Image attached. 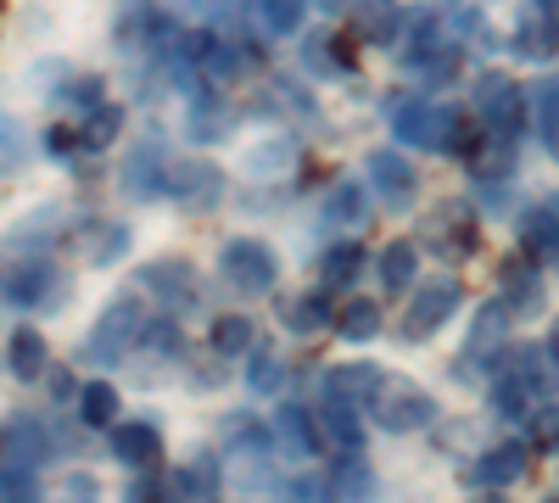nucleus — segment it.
Masks as SVG:
<instances>
[{
    "instance_id": "obj_1",
    "label": "nucleus",
    "mask_w": 559,
    "mask_h": 503,
    "mask_svg": "<svg viewBox=\"0 0 559 503\" xmlns=\"http://www.w3.org/2000/svg\"><path fill=\"white\" fill-rule=\"evenodd\" d=\"M218 274L236 297H263L274 286V274H280V258L258 236H229L224 252H218Z\"/></svg>"
},
{
    "instance_id": "obj_2",
    "label": "nucleus",
    "mask_w": 559,
    "mask_h": 503,
    "mask_svg": "<svg viewBox=\"0 0 559 503\" xmlns=\"http://www.w3.org/2000/svg\"><path fill=\"white\" fill-rule=\"evenodd\" d=\"M543 386H548V381H543V358H537V347H515L509 370L492 381V408H498V420H532Z\"/></svg>"
},
{
    "instance_id": "obj_3",
    "label": "nucleus",
    "mask_w": 559,
    "mask_h": 503,
    "mask_svg": "<svg viewBox=\"0 0 559 503\" xmlns=\"http://www.w3.org/2000/svg\"><path fill=\"white\" fill-rule=\"evenodd\" d=\"M140 331H146L140 302H134V297H112V302L102 308V319L90 325V336H84V358H90V363H118V358L134 352Z\"/></svg>"
},
{
    "instance_id": "obj_4",
    "label": "nucleus",
    "mask_w": 559,
    "mask_h": 503,
    "mask_svg": "<svg viewBox=\"0 0 559 503\" xmlns=\"http://www.w3.org/2000/svg\"><path fill=\"white\" fill-rule=\"evenodd\" d=\"M431 415H437V403L419 392L414 381H403V375H386V386H381V397L369 403V420H376L381 431H392V436H403V431H419V426H431Z\"/></svg>"
},
{
    "instance_id": "obj_5",
    "label": "nucleus",
    "mask_w": 559,
    "mask_h": 503,
    "mask_svg": "<svg viewBox=\"0 0 559 503\" xmlns=\"http://www.w3.org/2000/svg\"><path fill=\"white\" fill-rule=\"evenodd\" d=\"M7 302H12V308L57 313V308L68 302L62 268H57V263H45V258H23V263H12V274H7Z\"/></svg>"
},
{
    "instance_id": "obj_6",
    "label": "nucleus",
    "mask_w": 559,
    "mask_h": 503,
    "mask_svg": "<svg viewBox=\"0 0 559 503\" xmlns=\"http://www.w3.org/2000/svg\"><path fill=\"white\" fill-rule=\"evenodd\" d=\"M476 118L487 123V134H498V141H515V146H521V118H526L521 84H515V79H503V73H481V79H476Z\"/></svg>"
},
{
    "instance_id": "obj_7",
    "label": "nucleus",
    "mask_w": 559,
    "mask_h": 503,
    "mask_svg": "<svg viewBox=\"0 0 559 503\" xmlns=\"http://www.w3.org/2000/svg\"><path fill=\"white\" fill-rule=\"evenodd\" d=\"M134 291H152L157 308L168 313H191L202 286H197V268L191 263H179V258H157V263H140L134 268Z\"/></svg>"
},
{
    "instance_id": "obj_8",
    "label": "nucleus",
    "mask_w": 559,
    "mask_h": 503,
    "mask_svg": "<svg viewBox=\"0 0 559 503\" xmlns=\"http://www.w3.org/2000/svg\"><path fill=\"white\" fill-rule=\"evenodd\" d=\"M464 302V291H459V280H426L414 291V302H408V313H403V336L408 342H426V336H437L448 319H453V308Z\"/></svg>"
},
{
    "instance_id": "obj_9",
    "label": "nucleus",
    "mask_w": 559,
    "mask_h": 503,
    "mask_svg": "<svg viewBox=\"0 0 559 503\" xmlns=\"http://www.w3.org/2000/svg\"><path fill=\"white\" fill-rule=\"evenodd\" d=\"M515 57L526 62H548L559 57V7H548V0H521V17H515Z\"/></svg>"
},
{
    "instance_id": "obj_10",
    "label": "nucleus",
    "mask_w": 559,
    "mask_h": 503,
    "mask_svg": "<svg viewBox=\"0 0 559 503\" xmlns=\"http://www.w3.org/2000/svg\"><path fill=\"white\" fill-rule=\"evenodd\" d=\"M498 352H515L509 347V302H481L476 319H471V336H464V363L471 370H487V363H498Z\"/></svg>"
},
{
    "instance_id": "obj_11",
    "label": "nucleus",
    "mask_w": 559,
    "mask_h": 503,
    "mask_svg": "<svg viewBox=\"0 0 559 503\" xmlns=\"http://www.w3.org/2000/svg\"><path fill=\"white\" fill-rule=\"evenodd\" d=\"M426 247L442 252V258H471V252H476V213L459 207V202L437 207V213L426 218Z\"/></svg>"
},
{
    "instance_id": "obj_12",
    "label": "nucleus",
    "mask_w": 559,
    "mask_h": 503,
    "mask_svg": "<svg viewBox=\"0 0 559 503\" xmlns=\"http://www.w3.org/2000/svg\"><path fill=\"white\" fill-rule=\"evenodd\" d=\"M168 173H174V163L157 152V141H146V146H134V152H129L118 185H123L134 202H152V196H168Z\"/></svg>"
},
{
    "instance_id": "obj_13",
    "label": "nucleus",
    "mask_w": 559,
    "mask_h": 503,
    "mask_svg": "<svg viewBox=\"0 0 559 503\" xmlns=\"http://www.w3.org/2000/svg\"><path fill=\"white\" fill-rule=\"evenodd\" d=\"M386 375L376 363H336L331 375H324V403H347V408H369L381 397Z\"/></svg>"
},
{
    "instance_id": "obj_14",
    "label": "nucleus",
    "mask_w": 559,
    "mask_h": 503,
    "mask_svg": "<svg viewBox=\"0 0 559 503\" xmlns=\"http://www.w3.org/2000/svg\"><path fill=\"white\" fill-rule=\"evenodd\" d=\"M168 196L179 202V207H213L218 196H224V173L213 168V163H174V173H168Z\"/></svg>"
},
{
    "instance_id": "obj_15",
    "label": "nucleus",
    "mask_w": 559,
    "mask_h": 503,
    "mask_svg": "<svg viewBox=\"0 0 559 503\" xmlns=\"http://www.w3.org/2000/svg\"><path fill=\"white\" fill-rule=\"evenodd\" d=\"M364 173H369V185H376V196H381L386 207H408V202H414V168H408L397 152H369Z\"/></svg>"
},
{
    "instance_id": "obj_16",
    "label": "nucleus",
    "mask_w": 559,
    "mask_h": 503,
    "mask_svg": "<svg viewBox=\"0 0 559 503\" xmlns=\"http://www.w3.org/2000/svg\"><path fill=\"white\" fill-rule=\"evenodd\" d=\"M498 286H503V302H509V313H543V274H537V263H526V258H509L503 263V274H498Z\"/></svg>"
},
{
    "instance_id": "obj_17",
    "label": "nucleus",
    "mask_w": 559,
    "mask_h": 503,
    "mask_svg": "<svg viewBox=\"0 0 559 503\" xmlns=\"http://www.w3.org/2000/svg\"><path fill=\"white\" fill-rule=\"evenodd\" d=\"M526 476V447L521 442H492L481 459L471 465V481L476 487H515Z\"/></svg>"
},
{
    "instance_id": "obj_18",
    "label": "nucleus",
    "mask_w": 559,
    "mask_h": 503,
    "mask_svg": "<svg viewBox=\"0 0 559 503\" xmlns=\"http://www.w3.org/2000/svg\"><path fill=\"white\" fill-rule=\"evenodd\" d=\"M274 442L280 453H292V459H308V453L319 447V426L302 403H280L274 408Z\"/></svg>"
},
{
    "instance_id": "obj_19",
    "label": "nucleus",
    "mask_w": 559,
    "mask_h": 503,
    "mask_svg": "<svg viewBox=\"0 0 559 503\" xmlns=\"http://www.w3.org/2000/svg\"><path fill=\"white\" fill-rule=\"evenodd\" d=\"M168 487H174V503H213L218 498V459L213 453H197V459H185L168 476Z\"/></svg>"
},
{
    "instance_id": "obj_20",
    "label": "nucleus",
    "mask_w": 559,
    "mask_h": 503,
    "mask_svg": "<svg viewBox=\"0 0 559 503\" xmlns=\"http://www.w3.org/2000/svg\"><path fill=\"white\" fill-rule=\"evenodd\" d=\"M112 459L129 465V470H146L157 459V426L152 420H129V426H112Z\"/></svg>"
},
{
    "instance_id": "obj_21",
    "label": "nucleus",
    "mask_w": 559,
    "mask_h": 503,
    "mask_svg": "<svg viewBox=\"0 0 559 503\" xmlns=\"http://www.w3.org/2000/svg\"><path fill=\"white\" fill-rule=\"evenodd\" d=\"M331 492L336 503H376V470H369L364 453H342L331 465Z\"/></svg>"
},
{
    "instance_id": "obj_22",
    "label": "nucleus",
    "mask_w": 559,
    "mask_h": 503,
    "mask_svg": "<svg viewBox=\"0 0 559 503\" xmlns=\"http://www.w3.org/2000/svg\"><path fill=\"white\" fill-rule=\"evenodd\" d=\"M84 263H96V268H112L123 252H129V224H112V218H96V224H84V241H79Z\"/></svg>"
},
{
    "instance_id": "obj_23",
    "label": "nucleus",
    "mask_w": 559,
    "mask_h": 503,
    "mask_svg": "<svg viewBox=\"0 0 559 503\" xmlns=\"http://www.w3.org/2000/svg\"><path fill=\"white\" fill-rule=\"evenodd\" d=\"M313 426H319V442L336 447V453H358L364 447V426H358V415L347 403H324L313 415Z\"/></svg>"
},
{
    "instance_id": "obj_24",
    "label": "nucleus",
    "mask_w": 559,
    "mask_h": 503,
    "mask_svg": "<svg viewBox=\"0 0 559 503\" xmlns=\"http://www.w3.org/2000/svg\"><path fill=\"white\" fill-rule=\"evenodd\" d=\"M521 241L537 263H559V213L554 207H532L521 218Z\"/></svg>"
},
{
    "instance_id": "obj_25",
    "label": "nucleus",
    "mask_w": 559,
    "mask_h": 503,
    "mask_svg": "<svg viewBox=\"0 0 559 503\" xmlns=\"http://www.w3.org/2000/svg\"><path fill=\"white\" fill-rule=\"evenodd\" d=\"M45 453H51V442H45V426H39L34 415H17V420L7 426V459L34 470V465L45 459Z\"/></svg>"
},
{
    "instance_id": "obj_26",
    "label": "nucleus",
    "mask_w": 559,
    "mask_h": 503,
    "mask_svg": "<svg viewBox=\"0 0 559 503\" xmlns=\"http://www.w3.org/2000/svg\"><path fill=\"white\" fill-rule=\"evenodd\" d=\"M7 370L17 375V381H39L45 375V336L39 331H12V342H7Z\"/></svg>"
},
{
    "instance_id": "obj_27",
    "label": "nucleus",
    "mask_w": 559,
    "mask_h": 503,
    "mask_svg": "<svg viewBox=\"0 0 559 503\" xmlns=\"http://www.w3.org/2000/svg\"><path fill=\"white\" fill-rule=\"evenodd\" d=\"M331 302H324V291H308V297H292L286 308H280V325L286 331H297V336H313V331H324L331 325Z\"/></svg>"
},
{
    "instance_id": "obj_28",
    "label": "nucleus",
    "mask_w": 559,
    "mask_h": 503,
    "mask_svg": "<svg viewBox=\"0 0 559 503\" xmlns=\"http://www.w3.org/2000/svg\"><path fill=\"white\" fill-rule=\"evenodd\" d=\"M414 263H419V247L414 241H386L381 247V291H408L414 286Z\"/></svg>"
},
{
    "instance_id": "obj_29",
    "label": "nucleus",
    "mask_w": 559,
    "mask_h": 503,
    "mask_svg": "<svg viewBox=\"0 0 559 503\" xmlns=\"http://www.w3.org/2000/svg\"><path fill=\"white\" fill-rule=\"evenodd\" d=\"M403 28V12L397 0H364L358 7V39H376V45H392Z\"/></svg>"
},
{
    "instance_id": "obj_30",
    "label": "nucleus",
    "mask_w": 559,
    "mask_h": 503,
    "mask_svg": "<svg viewBox=\"0 0 559 503\" xmlns=\"http://www.w3.org/2000/svg\"><path fill=\"white\" fill-rule=\"evenodd\" d=\"M324 218L347 224V230H353V224H364L369 218V191L358 185V179H342V185L331 191V202H324Z\"/></svg>"
},
{
    "instance_id": "obj_31",
    "label": "nucleus",
    "mask_w": 559,
    "mask_h": 503,
    "mask_svg": "<svg viewBox=\"0 0 559 503\" xmlns=\"http://www.w3.org/2000/svg\"><path fill=\"white\" fill-rule=\"evenodd\" d=\"M57 236H68V224H62V213L57 207H39V213H28L23 218V230L12 236V247H28V252H45Z\"/></svg>"
},
{
    "instance_id": "obj_32",
    "label": "nucleus",
    "mask_w": 559,
    "mask_h": 503,
    "mask_svg": "<svg viewBox=\"0 0 559 503\" xmlns=\"http://www.w3.org/2000/svg\"><path fill=\"white\" fill-rule=\"evenodd\" d=\"M213 352H218V358H247V352H252V319H247V313L213 319Z\"/></svg>"
},
{
    "instance_id": "obj_33",
    "label": "nucleus",
    "mask_w": 559,
    "mask_h": 503,
    "mask_svg": "<svg viewBox=\"0 0 559 503\" xmlns=\"http://www.w3.org/2000/svg\"><path fill=\"white\" fill-rule=\"evenodd\" d=\"M358 274H364V252L358 247H331V252H324V263H319L324 291H347Z\"/></svg>"
},
{
    "instance_id": "obj_34",
    "label": "nucleus",
    "mask_w": 559,
    "mask_h": 503,
    "mask_svg": "<svg viewBox=\"0 0 559 503\" xmlns=\"http://www.w3.org/2000/svg\"><path fill=\"white\" fill-rule=\"evenodd\" d=\"M79 420H84V426H96V431H112V420H118V392H112V381L84 386V397H79Z\"/></svg>"
},
{
    "instance_id": "obj_35",
    "label": "nucleus",
    "mask_w": 559,
    "mask_h": 503,
    "mask_svg": "<svg viewBox=\"0 0 559 503\" xmlns=\"http://www.w3.org/2000/svg\"><path fill=\"white\" fill-rule=\"evenodd\" d=\"M224 436H229V453H247V459H263L274 431H263L252 415H229V420H224Z\"/></svg>"
},
{
    "instance_id": "obj_36",
    "label": "nucleus",
    "mask_w": 559,
    "mask_h": 503,
    "mask_svg": "<svg viewBox=\"0 0 559 503\" xmlns=\"http://www.w3.org/2000/svg\"><path fill=\"white\" fill-rule=\"evenodd\" d=\"M336 331H342V342H369L381 331V302H347L342 313H336Z\"/></svg>"
},
{
    "instance_id": "obj_37",
    "label": "nucleus",
    "mask_w": 559,
    "mask_h": 503,
    "mask_svg": "<svg viewBox=\"0 0 559 503\" xmlns=\"http://www.w3.org/2000/svg\"><path fill=\"white\" fill-rule=\"evenodd\" d=\"M258 17H263L269 34L292 39V34L302 28V17H308V0H258Z\"/></svg>"
},
{
    "instance_id": "obj_38",
    "label": "nucleus",
    "mask_w": 559,
    "mask_h": 503,
    "mask_svg": "<svg viewBox=\"0 0 559 503\" xmlns=\"http://www.w3.org/2000/svg\"><path fill=\"white\" fill-rule=\"evenodd\" d=\"M118 129H123V112L118 107H96V112L84 118V129H79V146L84 152H107L118 141Z\"/></svg>"
},
{
    "instance_id": "obj_39",
    "label": "nucleus",
    "mask_w": 559,
    "mask_h": 503,
    "mask_svg": "<svg viewBox=\"0 0 559 503\" xmlns=\"http://www.w3.org/2000/svg\"><path fill=\"white\" fill-rule=\"evenodd\" d=\"M537 129H543L548 157L559 163V79H543L537 84Z\"/></svg>"
},
{
    "instance_id": "obj_40",
    "label": "nucleus",
    "mask_w": 559,
    "mask_h": 503,
    "mask_svg": "<svg viewBox=\"0 0 559 503\" xmlns=\"http://www.w3.org/2000/svg\"><path fill=\"white\" fill-rule=\"evenodd\" d=\"M302 57L313 73H347V51L336 45V34H308L302 39Z\"/></svg>"
},
{
    "instance_id": "obj_41",
    "label": "nucleus",
    "mask_w": 559,
    "mask_h": 503,
    "mask_svg": "<svg viewBox=\"0 0 559 503\" xmlns=\"http://www.w3.org/2000/svg\"><path fill=\"white\" fill-rule=\"evenodd\" d=\"M140 352H152L157 363H174L179 358V325L163 313V319H152L146 331H140Z\"/></svg>"
},
{
    "instance_id": "obj_42",
    "label": "nucleus",
    "mask_w": 559,
    "mask_h": 503,
    "mask_svg": "<svg viewBox=\"0 0 559 503\" xmlns=\"http://www.w3.org/2000/svg\"><path fill=\"white\" fill-rule=\"evenodd\" d=\"M292 157H297V146H292V141H269V146H252V152H247V173H258V179H274V173H286V168H292Z\"/></svg>"
},
{
    "instance_id": "obj_43",
    "label": "nucleus",
    "mask_w": 559,
    "mask_h": 503,
    "mask_svg": "<svg viewBox=\"0 0 559 503\" xmlns=\"http://www.w3.org/2000/svg\"><path fill=\"white\" fill-rule=\"evenodd\" d=\"M274 386H280V352L274 347H252L247 352V392L269 397Z\"/></svg>"
},
{
    "instance_id": "obj_44",
    "label": "nucleus",
    "mask_w": 559,
    "mask_h": 503,
    "mask_svg": "<svg viewBox=\"0 0 559 503\" xmlns=\"http://www.w3.org/2000/svg\"><path fill=\"white\" fill-rule=\"evenodd\" d=\"M229 134V107H218L213 96L191 107V141H224Z\"/></svg>"
},
{
    "instance_id": "obj_45",
    "label": "nucleus",
    "mask_w": 559,
    "mask_h": 503,
    "mask_svg": "<svg viewBox=\"0 0 559 503\" xmlns=\"http://www.w3.org/2000/svg\"><path fill=\"white\" fill-rule=\"evenodd\" d=\"M286 503H336L331 476H292L286 481Z\"/></svg>"
},
{
    "instance_id": "obj_46",
    "label": "nucleus",
    "mask_w": 559,
    "mask_h": 503,
    "mask_svg": "<svg viewBox=\"0 0 559 503\" xmlns=\"http://www.w3.org/2000/svg\"><path fill=\"white\" fill-rule=\"evenodd\" d=\"M532 442L543 453H559V403H543L537 415H532Z\"/></svg>"
},
{
    "instance_id": "obj_47",
    "label": "nucleus",
    "mask_w": 559,
    "mask_h": 503,
    "mask_svg": "<svg viewBox=\"0 0 559 503\" xmlns=\"http://www.w3.org/2000/svg\"><path fill=\"white\" fill-rule=\"evenodd\" d=\"M123 503H174V487L157 481V476H140V481L123 487Z\"/></svg>"
},
{
    "instance_id": "obj_48",
    "label": "nucleus",
    "mask_w": 559,
    "mask_h": 503,
    "mask_svg": "<svg viewBox=\"0 0 559 503\" xmlns=\"http://www.w3.org/2000/svg\"><path fill=\"white\" fill-rule=\"evenodd\" d=\"M7 503H34V470L7 459Z\"/></svg>"
},
{
    "instance_id": "obj_49",
    "label": "nucleus",
    "mask_w": 559,
    "mask_h": 503,
    "mask_svg": "<svg viewBox=\"0 0 559 503\" xmlns=\"http://www.w3.org/2000/svg\"><path fill=\"white\" fill-rule=\"evenodd\" d=\"M51 503H102V492H96V481H90V476H68Z\"/></svg>"
},
{
    "instance_id": "obj_50",
    "label": "nucleus",
    "mask_w": 559,
    "mask_h": 503,
    "mask_svg": "<svg viewBox=\"0 0 559 503\" xmlns=\"http://www.w3.org/2000/svg\"><path fill=\"white\" fill-rule=\"evenodd\" d=\"M17 168H23V123L7 118V173H17Z\"/></svg>"
},
{
    "instance_id": "obj_51",
    "label": "nucleus",
    "mask_w": 559,
    "mask_h": 503,
    "mask_svg": "<svg viewBox=\"0 0 559 503\" xmlns=\"http://www.w3.org/2000/svg\"><path fill=\"white\" fill-rule=\"evenodd\" d=\"M45 381H51V397H57V403H68V397H84V392H79V381H73L68 370H45Z\"/></svg>"
},
{
    "instance_id": "obj_52",
    "label": "nucleus",
    "mask_w": 559,
    "mask_h": 503,
    "mask_svg": "<svg viewBox=\"0 0 559 503\" xmlns=\"http://www.w3.org/2000/svg\"><path fill=\"white\" fill-rule=\"evenodd\" d=\"M191 7H197V12H207V17H218V12L236 7V0H191Z\"/></svg>"
},
{
    "instance_id": "obj_53",
    "label": "nucleus",
    "mask_w": 559,
    "mask_h": 503,
    "mask_svg": "<svg viewBox=\"0 0 559 503\" xmlns=\"http://www.w3.org/2000/svg\"><path fill=\"white\" fill-rule=\"evenodd\" d=\"M313 7H319V12H331V17H336V12H347V7H353V0H313Z\"/></svg>"
},
{
    "instance_id": "obj_54",
    "label": "nucleus",
    "mask_w": 559,
    "mask_h": 503,
    "mask_svg": "<svg viewBox=\"0 0 559 503\" xmlns=\"http://www.w3.org/2000/svg\"><path fill=\"white\" fill-rule=\"evenodd\" d=\"M548 363H554V370H559V325L548 331Z\"/></svg>"
},
{
    "instance_id": "obj_55",
    "label": "nucleus",
    "mask_w": 559,
    "mask_h": 503,
    "mask_svg": "<svg viewBox=\"0 0 559 503\" xmlns=\"http://www.w3.org/2000/svg\"><path fill=\"white\" fill-rule=\"evenodd\" d=\"M548 503H559V498H548Z\"/></svg>"
}]
</instances>
